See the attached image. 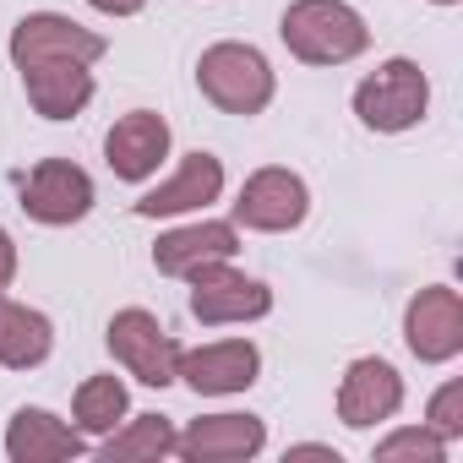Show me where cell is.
<instances>
[{
    "label": "cell",
    "instance_id": "7a4b0ae2",
    "mask_svg": "<svg viewBox=\"0 0 463 463\" xmlns=\"http://www.w3.org/2000/svg\"><path fill=\"white\" fill-rule=\"evenodd\" d=\"M196 88H202V99L213 109L251 120V115H262L273 104V66H268V55L257 44H235V39H229V44L202 50Z\"/></svg>",
    "mask_w": 463,
    "mask_h": 463
},
{
    "label": "cell",
    "instance_id": "8992f818",
    "mask_svg": "<svg viewBox=\"0 0 463 463\" xmlns=\"http://www.w3.org/2000/svg\"><path fill=\"white\" fill-rule=\"evenodd\" d=\"M12 66L28 71V66H44V61H82V66H99L109 55V39L61 17V12H28L17 28H12Z\"/></svg>",
    "mask_w": 463,
    "mask_h": 463
},
{
    "label": "cell",
    "instance_id": "6da1fadb",
    "mask_svg": "<svg viewBox=\"0 0 463 463\" xmlns=\"http://www.w3.org/2000/svg\"><path fill=\"white\" fill-rule=\"evenodd\" d=\"M279 33H284L289 55L306 66H344V61L365 55V44H371V28L349 0H295Z\"/></svg>",
    "mask_w": 463,
    "mask_h": 463
},
{
    "label": "cell",
    "instance_id": "ac0fdd59",
    "mask_svg": "<svg viewBox=\"0 0 463 463\" xmlns=\"http://www.w3.org/2000/svg\"><path fill=\"white\" fill-rule=\"evenodd\" d=\"M55 349V327L44 311L17 306V300H0V365L6 371H33L44 365Z\"/></svg>",
    "mask_w": 463,
    "mask_h": 463
},
{
    "label": "cell",
    "instance_id": "ba28073f",
    "mask_svg": "<svg viewBox=\"0 0 463 463\" xmlns=\"http://www.w3.org/2000/svg\"><path fill=\"white\" fill-rule=\"evenodd\" d=\"M23 213L33 223H50V229H66V223H82L93 213V180L82 164L71 158H39L23 180Z\"/></svg>",
    "mask_w": 463,
    "mask_h": 463
},
{
    "label": "cell",
    "instance_id": "9c48e42d",
    "mask_svg": "<svg viewBox=\"0 0 463 463\" xmlns=\"http://www.w3.org/2000/svg\"><path fill=\"white\" fill-rule=\"evenodd\" d=\"M403 344L420 365H447L463 349V300L447 284H430L403 311Z\"/></svg>",
    "mask_w": 463,
    "mask_h": 463
},
{
    "label": "cell",
    "instance_id": "d6986e66",
    "mask_svg": "<svg viewBox=\"0 0 463 463\" xmlns=\"http://www.w3.org/2000/svg\"><path fill=\"white\" fill-rule=\"evenodd\" d=\"M131 398H126V382L120 376H88L71 398V420L82 436H109L120 420H126Z\"/></svg>",
    "mask_w": 463,
    "mask_h": 463
},
{
    "label": "cell",
    "instance_id": "ffe728a7",
    "mask_svg": "<svg viewBox=\"0 0 463 463\" xmlns=\"http://www.w3.org/2000/svg\"><path fill=\"white\" fill-rule=\"evenodd\" d=\"M175 452V425L164 414H137V420H120L104 441V458L109 463H131V458H169Z\"/></svg>",
    "mask_w": 463,
    "mask_h": 463
},
{
    "label": "cell",
    "instance_id": "e0dca14e",
    "mask_svg": "<svg viewBox=\"0 0 463 463\" xmlns=\"http://www.w3.org/2000/svg\"><path fill=\"white\" fill-rule=\"evenodd\" d=\"M23 88H28V104L44 120H71L93 99V66H82V61H44V66L23 71Z\"/></svg>",
    "mask_w": 463,
    "mask_h": 463
},
{
    "label": "cell",
    "instance_id": "8fae6325",
    "mask_svg": "<svg viewBox=\"0 0 463 463\" xmlns=\"http://www.w3.org/2000/svg\"><path fill=\"white\" fill-rule=\"evenodd\" d=\"M268 447V425L257 414H202L175 430V452L185 463H246Z\"/></svg>",
    "mask_w": 463,
    "mask_h": 463
},
{
    "label": "cell",
    "instance_id": "277c9868",
    "mask_svg": "<svg viewBox=\"0 0 463 463\" xmlns=\"http://www.w3.org/2000/svg\"><path fill=\"white\" fill-rule=\"evenodd\" d=\"M104 344H109V354H115V365H126L142 387H169L175 382V365H180V344H175V333L153 317V311H142V306H126V311H115L109 317V333H104Z\"/></svg>",
    "mask_w": 463,
    "mask_h": 463
},
{
    "label": "cell",
    "instance_id": "7c38bea8",
    "mask_svg": "<svg viewBox=\"0 0 463 463\" xmlns=\"http://www.w3.org/2000/svg\"><path fill=\"white\" fill-rule=\"evenodd\" d=\"M398 409H403V376L382 354H365V360H354L344 371V382H338V420L349 430L387 425Z\"/></svg>",
    "mask_w": 463,
    "mask_h": 463
},
{
    "label": "cell",
    "instance_id": "cb8c5ba5",
    "mask_svg": "<svg viewBox=\"0 0 463 463\" xmlns=\"http://www.w3.org/2000/svg\"><path fill=\"white\" fill-rule=\"evenodd\" d=\"M88 6H93V12H104V17H137L147 0H88Z\"/></svg>",
    "mask_w": 463,
    "mask_h": 463
},
{
    "label": "cell",
    "instance_id": "44dd1931",
    "mask_svg": "<svg viewBox=\"0 0 463 463\" xmlns=\"http://www.w3.org/2000/svg\"><path fill=\"white\" fill-rule=\"evenodd\" d=\"M398 458H420V463H441L447 458V441L420 425V430H392L387 441H376V463H398Z\"/></svg>",
    "mask_w": 463,
    "mask_h": 463
},
{
    "label": "cell",
    "instance_id": "5b68a950",
    "mask_svg": "<svg viewBox=\"0 0 463 463\" xmlns=\"http://www.w3.org/2000/svg\"><path fill=\"white\" fill-rule=\"evenodd\" d=\"M191 279V317L202 327H229V322H257L273 311V289L262 279H246L229 262H202Z\"/></svg>",
    "mask_w": 463,
    "mask_h": 463
},
{
    "label": "cell",
    "instance_id": "52a82bcc",
    "mask_svg": "<svg viewBox=\"0 0 463 463\" xmlns=\"http://www.w3.org/2000/svg\"><path fill=\"white\" fill-rule=\"evenodd\" d=\"M306 213H311V191L284 164H268V169L246 175V185L235 196V223L257 229V235H289V229L306 223Z\"/></svg>",
    "mask_w": 463,
    "mask_h": 463
},
{
    "label": "cell",
    "instance_id": "5bb4252c",
    "mask_svg": "<svg viewBox=\"0 0 463 463\" xmlns=\"http://www.w3.org/2000/svg\"><path fill=\"white\" fill-rule=\"evenodd\" d=\"M223 196V164L213 158V153H185L180 158V169L164 180V185H153V191H142L137 196V218H175V213H196V207H207V202H218Z\"/></svg>",
    "mask_w": 463,
    "mask_h": 463
},
{
    "label": "cell",
    "instance_id": "9a60e30c",
    "mask_svg": "<svg viewBox=\"0 0 463 463\" xmlns=\"http://www.w3.org/2000/svg\"><path fill=\"white\" fill-rule=\"evenodd\" d=\"M241 251V229L223 223V218H202V223H185V229H169L153 246V268L164 279H185L196 273L202 262H229Z\"/></svg>",
    "mask_w": 463,
    "mask_h": 463
},
{
    "label": "cell",
    "instance_id": "d4e9b609",
    "mask_svg": "<svg viewBox=\"0 0 463 463\" xmlns=\"http://www.w3.org/2000/svg\"><path fill=\"white\" fill-rule=\"evenodd\" d=\"M289 458H338V452H327V447H289Z\"/></svg>",
    "mask_w": 463,
    "mask_h": 463
},
{
    "label": "cell",
    "instance_id": "7402d4cb",
    "mask_svg": "<svg viewBox=\"0 0 463 463\" xmlns=\"http://www.w3.org/2000/svg\"><path fill=\"white\" fill-rule=\"evenodd\" d=\"M430 430L441 441H458L463 436V382L436 387V398H430Z\"/></svg>",
    "mask_w": 463,
    "mask_h": 463
},
{
    "label": "cell",
    "instance_id": "30bf717a",
    "mask_svg": "<svg viewBox=\"0 0 463 463\" xmlns=\"http://www.w3.org/2000/svg\"><path fill=\"white\" fill-rule=\"evenodd\" d=\"M262 371V354L251 338H223V344H202V349H180L175 382H185L196 398H229L246 392Z\"/></svg>",
    "mask_w": 463,
    "mask_h": 463
},
{
    "label": "cell",
    "instance_id": "603a6c76",
    "mask_svg": "<svg viewBox=\"0 0 463 463\" xmlns=\"http://www.w3.org/2000/svg\"><path fill=\"white\" fill-rule=\"evenodd\" d=\"M12 279H17V241L0 229V295L12 289Z\"/></svg>",
    "mask_w": 463,
    "mask_h": 463
},
{
    "label": "cell",
    "instance_id": "3957f363",
    "mask_svg": "<svg viewBox=\"0 0 463 463\" xmlns=\"http://www.w3.org/2000/svg\"><path fill=\"white\" fill-rule=\"evenodd\" d=\"M430 109V82L414 61H382L360 88H354V115L365 131L376 137H398V131H414Z\"/></svg>",
    "mask_w": 463,
    "mask_h": 463
},
{
    "label": "cell",
    "instance_id": "4fadbf2b",
    "mask_svg": "<svg viewBox=\"0 0 463 463\" xmlns=\"http://www.w3.org/2000/svg\"><path fill=\"white\" fill-rule=\"evenodd\" d=\"M104 158H109L115 180H126V185L153 180L158 164L169 158V120L153 115V109H131V115H120V120L109 126V137H104Z\"/></svg>",
    "mask_w": 463,
    "mask_h": 463
},
{
    "label": "cell",
    "instance_id": "2e32d148",
    "mask_svg": "<svg viewBox=\"0 0 463 463\" xmlns=\"http://www.w3.org/2000/svg\"><path fill=\"white\" fill-rule=\"evenodd\" d=\"M82 430L55 420L50 409H17L6 425V458L12 463H61V458H82Z\"/></svg>",
    "mask_w": 463,
    "mask_h": 463
},
{
    "label": "cell",
    "instance_id": "484cf974",
    "mask_svg": "<svg viewBox=\"0 0 463 463\" xmlns=\"http://www.w3.org/2000/svg\"><path fill=\"white\" fill-rule=\"evenodd\" d=\"M436 6H458V0H436Z\"/></svg>",
    "mask_w": 463,
    "mask_h": 463
}]
</instances>
